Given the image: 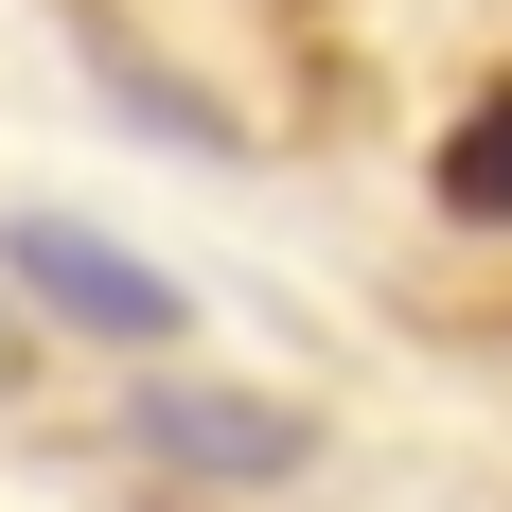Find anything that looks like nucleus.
<instances>
[{"label":"nucleus","instance_id":"4","mask_svg":"<svg viewBox=\"0 0 512 512\" xmlns=\"http://www.w3.org/2000/svg\"><path fill=\"white\" fill-rule=\"evenodd\" d=\"M0 389H18V283H0Z\"/></svg>","mask_w":512,"mask_h":512},{"label":"nucleus","instance_id":"2","mask_svg":"<svg viewBox=\"0 0 512 512\" xmlns=\"http://www.w3.org/2000/svg\"><path fill=\"white\" fill-rule=\"evenodd\" d=\"M124 442H142L159 477H301V460H318V424L265 407V389H142Z\"/></svg>","mask_w":512,"mask_h":512},{"label":"nucleus","instance_id":"3","mask_svg":"<svg viewBox=\"0 0 512 512\" xmlns=\"http://www.w3.org/2000/svg\"><path fill=\"white\" fill-rule=\"evenodd\" d=\"M442 212H460V230H512V89L460 106V142H442Z\"/></svg>","mask_w":512,"mask_h":512},{"label":"nucleus","instance_id":"1","mask_svg":"<svg viewBox=\"0 0 512 512\" xmlns=\"http://www.w3.org/2000/svg\"><path fill=\"white\" fill-rule=\"evenodd\" d=\"M0 283L36 318H71V336H106V354H159V336H195V283H159L124 230H89V212H18L0 230Z\"/></svg>","mask_w":512,"mask_h":512}]
</instances>
